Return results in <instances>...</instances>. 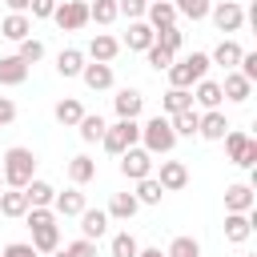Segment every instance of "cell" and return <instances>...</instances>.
<instances>
[{
    "label": "cell",
    "mask_w": 257,
    "mask_h": 257,
    "mask_svg": "<svg viewBox=\"0 0 257 257\" xmlns=\"http://www.w3.org/2000/svg\"><path fill=\"white\" fill-rule=\"evenodd\" d=\"M241 257H257V253H241Z\"/></svg>",
    "instance_id": "f5cc1de1"
},
{
    "label": "cell",
    "mask_w": 257,
    "mask_h": 257,
    "mask_svg": "<svg viewBox=\"0 0 257 257\" xmlns=\"http://www.w3.org/2000/svg\"><path fill=\"white\" fill-rule=\"evenodd\" d=\"M52 257H64V253H60V249H56V253H52Z\"/></svg>",
    "instance_id": "816d5d0a"
},
{
    "label": "cell",
    "mask_w": 257,
    "mask_h": 257,
    "mask_svg": "<svg viewBox=\"0 0 257 257\" xmlns=\"http://www.w3.org/2000/svg\"><path fill=\"white\" fill-rule=\"evenodd\" d=\"M16 56H20L24 64H36V60H44V44H40L36 36H28V40L16 44Z\"/></svg>",
    "instance_id": "60d3db41"
},
{
    "label": "cell",
    "mask_w": 257,
    "mask_h": 257,
    "mask_svg": "<svg viewBox=\"0 0 257 257\" xmlns=\"http://www.w3.org/2000/svg\"><path fill=\"white\" fill-rule=\"evenodd\" d=\"M0 193H4V177H0Z\"/></svg>",
    "instance_id": "db71d44e"
},
{
    "label": "cell",
    "mask_w": 257,
    "mask_h": 257,
    "mask_svg": "<svg viewBox=\"0 0 257 257\" xmlns=\"http://www.w3.org/2000/svg\"><path fill=\"white\" fill-rule=\"evenodd\" d=\"M173 8H177V16H185V20H209V8H213V0H169Z\"/></svg>",
    "instance_id": "d590c367"
},
{
    "label": "cell",
    "mask_w": 257,
    "mask_h": 257,
    "mask_svg": "<svg viewBox=\"0 0 257 257\" xmlns=\"http://www.w3.org/2000/svg\"><path fill=\"white\" fill-rule=\"evenodd\" d=\"M84 64H88V60H84V48H60V56H56V72H60L64 80L80 76Z\"/></svg>",
    "instance_id": "83f0119b"
},
{
    "label": "cell",
    "mask_w": 257,
    "mask_h": 257,
    "mask_svg": "<svg viewBox=\"0 0 257 257\" xmlns=\"http://www.w3.org/2000/svg\"><path fill=\"white\" fill-rule=\"evenodd\" d=\"M80 80H84V88H88V92H108V88L116 84L112 64H96V60H88V64L80 68Z\"/></svg>",
    "instance_id": "4fadbf2b"
},
{
    "label": "cell",
    "mask_w": 257,
    "mask_h": 257,
    "mask_svg": "<svg viewBox=\"0 0 257 257\" xmlns=\"http://www.w3.org/2000/svg\"><path fill=\"white\" fill-rule=\"evenodd\" d=\"M241 56H245V48L233 40V36H225L213 52H209V64H217V68H225V72H233L237 64H241Z\"/></svg>",
    "instance_id": "2e32d148"
},
{
    "label": "cell",
    "mask_w": 257,
    "mask_h": 257,
    "mask_svg": "<svg viewBox=\"0 0 257 257\" xmlns=\"http://www.w3.org/2000/svg\"><path fill=\"white\" fill-rule=\"evenodd\" d=\"M153 177H157V185H161L165 193H181V189L189 185V165L169 157V161H161V169H157Z\"/></svg>",
    "instance_id": "30bf717a"
},
{
    "label": "cell",
    "mask_w": 257,
    "mask_h": 257,
    "mask_svg": "<svg viewBox=\"0 0 257 257\" xmlns=\"http://www.w3.org/2000/svg\"><path fill=\"white\" fill-rule=\"evenodd\" d=\"M116 161H120V177H124V181H133V185H137V181H145V177H153V165H157L141 145H133L128 153H120Z\"/></svg>",
    "instance_id": "52a82bcc"
},
{
    "label": "cell",
    "mask_w": 257,
    "mask_h": 257,
    "mask_svg": "<svg viewBox=\"0 0 257 257\" xmlns=\"http://www.w3.org/2000/svg\"><path fill=\"white\" fill-rule=\"evenodd\" d=\"M52 20H56L64 32H80V28L88 24V0H60L56 12H52Z\"/></svg>",
    "instance_id": "ba28073f"
},
{
    "label": "cell",
    "mask_w": 257,
    "mask_h": 257,
    "mask_svg": "<svg viewBox=\"0 0 257 257\" xmlns=\"http://www.w3.org/2000/svg\"><path fill=\"white\" fill-rule=\"evenodd\" d=\"M145 60H149V68H157V72H169V64H173V60H177V56H173V52H165V48H157V44H153V48H149V52H145Z\"/></svg>",
    "instance_id": "7bdbcfd3"
},
{
    "label": "cell",
    "mask_w": 257,
    "mask_h": 257,
    "mask_svg": "<svg viewBox=\"0 0 257 257\" xmlns=\"http://www.w3.org/2000/svg\"><path fill=\"white\" fill-rule=\"evenodd\" d=\"M137 257H165V253H161V249H153V245H149V249L141 245V253H137Z\"/></svg>",
    "instance_id": "f907efd6"
},
{
    "label": "cell",
    "mask_w": 257,
    "mask_h": 257,
    "mask_svg": "<svg viewBox=\"0 0 257 257\" xmlns=\"http://www.w3.org/2000/svg\"><path fill=\"white\" fill-rule=\"evenodd\" d=\"M233 124H229V116H225V108H213V112H201V124H197V137L201 141H221L225 133H229Z\"/></svg>",
    "instance_id": "e0dca14e"
},
{
    "label": "cell",
    "mask_w": 257,
    "mask_h": 257,
    "mask_svg": "<svg viewBox=\"0 0 257 257\" xmlns=\"http://www.w3.org/2000/svg\"><path fill=\"white\" fill-rule=\"evenodd\" d=\"M133 197H137V205H161L165 189L157 185V177H145V181H137V185H133Z\"/></svg>",
    "instance_id": "74e56055"
},
{
    "label": "cell",
    "mask_w": 257,
    "mask_h": 257,
    "mask_svg": "<svg viewBox=\"0 0 257 257\" xmlns=\"http://www.w3.org/2000/svg\"><path fill=\"white\" fill-rule=\"evenodd\" d=\"M56 4H60V0H28V16H32V20H52Z\"/></svg>",
    "instance_id": "bcb514c9"
},
{
    "label": "cell",
    "mask_w": 257,
    "mask_h": 257,
    "mask_svg": "<svg viewBox=\"0 0 257 257\" xmlns=\"http://www.w3.org/2000/svg\"><path fill=\"white\" fill-rule=\"evenodd\" d=\"M209 20H213L217 32L233 36V32H241V24H245V8H241L237 0H217V4L209 8Z\"/></svg>",
    "instance_id": "8992f818"
},
{
    "label": "cell",
    "mask_w": 257,
    "mask_h": 257,
    "mask_svg": "<svg viewBox=\"0 0 257 257\" xmlns=\"http://www.w3.org/2000/svg\"><path fill=\"white\" fill-rule=\"evenodd\" d=\"M76 221H80V237H84V241H100V237L108 233V213H104V209H84Z\"/></svg>",
    "instance_id": "7402d4cb"
},
{
    "label": "cell",
    "mask_w": 257,
    "mask_h": 257,
    "mask_svg": "<svg viewBox=\"0 0 257 257\" xmlns=\"http://www.w3.org/2000/svg\"><path fill=\"white\" fill-rule=\"evenodd\" d=\"M84 209H88V205H84V193H80L76 185L52 197V213H56V217H80Z\"/></svg>",
    "instance_id": "44dd1931"
},
{
    "label": "cell",
    "mask_w": 257,
    "mask_h": 257,
    "mask_svg": "<svg viewBox=\"0 0 257 257\" xmlns=\"http://www.w3.org/2000/svg\"><path fill=\"white\" fill-rule=\"evenodd\" d=\"M165 257H201V245H197V237H173L169 241V249H165Z\"/></svg>",
    "instance_id": "ab89813d"
},
{
    "label": "cell",
    "mask_w": 257,
    "mask_h": 257,
    "mask_svg": "<svg viewBox=\"0 0 257 257\" xmlns=\"http://www.w3.org/2000/svg\"><path fill=\"white\" fill-rule=\"evenodd\" d=\"M60 253H64V257H96V241H84V237H76V241H68Z\"/></svg>",
    "instance_id": "ee69618b"
},
{
    "label": "cell",
    "mask_w": 257,
    "mask_h": 257,
    "mask_svg": "<svg viewBox=\"0 0 257 257\" xmlns=\"http://www.w3.org/2000/svg\"><path fill=\"white\" fill-rule=\"evenodd\" d=\"M8 4V12H28V0H4Z\"/></svg>",
    "instance_id": "681fc988"
},
{
    "label": "cell",
    "mask_w": 257,
    "mask_h": 257,
    "mask_svg": "<svg viewBox=\"0 0 257 257\" xmlns=\"http://www.w3.org/2000/svg\"><path fill=\"white\" fill-rule=\"evenodd\" d=\"M0 4H4V0H0Z\"/></svg>",
    "instance_id": "11a10c76"
},
{
    "label": "cell",
    "mask_w": 257,
    "mask_h": 257,
    "mask_svg": "<svg viewBox=\"0 0 257 257\" xmlns=\"http://www.w3.org/2000/svg\"><path fill=\"white\" fill-rule=\"evenodd\" d=\"M0 36L12 40V44L28 40V36H32V16H28V12H8V16L0 20Z\"/></svg>",
    "instance_id": "d6986e66"
},
{
    "label": "cell",
    "mask_w": 257,
    "mask_h": 257,
    "mask_svg": "<svg viewBox=\"0 0 257 257\" xmlns=\"http://www.w3.org/2000/svg\"><path fill=\"white\" fill-rule=\"evenodd\" d=\"M141 149L149 153V157H169L173 149H177V133H173V124H169V116H149V120H141Z\"/></svg>",
    "instance_id": "7a4b0ae2"
},
{
    "label": "cell",
    "mask_w": 257,
    "mask_h": 257,
    "mask_svg": "<svg viewBox=\"0 0 257 257\" xmlns=\"http://www.w3.org/2000/svg\"><path fill=\"white\" fill-rule=\"evenodd\" d=\"M28 245H32L40 257H44V253L52 257V253L60 249V225H44V229H32V241H28Z\"/></svg>",
    "instance_id": "4dcf8cb0"
},
{
    "label": "cell",
    "mask_w": 257,
    "mask_h": 257,
    "mask_svg": "<svg viewBox=\"0 0 257 257\" xmlns=\"http://www.w3.org/2000/svg\"><path fill=\"white\" fill-rule=\"evenodd\" d=\"M153 44L177 56V52H181V44H185V32H181L177 24H169V28H161V32H157V40H153Z\"/></svg>",
    "instance_id": "f35d334b"
},
{
    "label": "cell",
    "mask_w": 257,
    "mask_h": 257,
    "mask_svg": "<svg viewBox=\"0 0 257 257\" xmlns=\"http://www.w3.org/2000/svg\"><path fill=\"white\" fill-rule=\"evenodd\" d=\"M112 108H116V120H141V112H145V96H141V88H116Z\"/></svg>",
    "instance_id": "7c38bea8"
},
{
    "label": "cell",
    "mask_w": 257,
    "mask_h": 257,
    "mask_svg": "<svg viewBox=\"0 0 257 257\" xmlns=\"http://www.w3.org/2000/svg\"><path fill=\"white\" fill-rule=\"evenodd\" d=\"M24 197H28V205H32V209H52V197H56V189H52L48 181L32 177V181L24 185Z\"/></svg>",
    "instance_id": "f546056e"
},
{
    "label": "cell",
    "mask_w": 257,
    "mask_h": 257,
    "mask_svg": "<svg viewBox=\"0 0 257 257\" xmlns=\"http://www.w3.org/2000/svg\"><path fill=\"white\" fill-rule=\"evenodd\" d=\"M0 177H4V189H24V185L36 177V153H32L28 145L4 149V157H0Z\"/></svg>",
    "instance_id": "6da1fadb"
},
{
    "label": "cell",
    "mask_w": 257,
    "mask_h": 257,
    "mask_svg": "<svg viewBox=\"0 0 257 257\" xmlns=\"http://www.w3.org/2000/svg\"><path fill=\"white\" fill-rule=\"evenodd\" d=\"M149 4H153V0H149Z\"/></svg>",
    "instance_id": "9f6ffc18"
},
{
    "label": "cell",
    "mask_w": 257,
    "mask_h": 257,
    "mask_svg": "<svg viewBox=\"0 0 257 257\" xmlns=\"http://www.w3.org/2000/svg\"><path fill=\"white\" fill-rule=\"evenodd\" d=\"M253 205H257L253 185L237 181V185H229V189H225V213H253Z\"/></svg>",
    "instance_id": "5bb4252c"
},
{
    "label": "cell",
    "mask_w": 257,
    "mask_h": 257,
    "mask_svg": "<svg viewBox=\"0 0 257 257\" xmlns=\"http://www.w3.org/2000/svg\"><path fill=\"white\" fill-rule=\"evenodd\" d=\"M120 20V12H116V0H88V24H100V28H108V24H116Z\"/></svg>",
    "instance_id": "836d02e7"
},
{
    "label": "cell",
    "mask_w": 257,
    "mask_h": 257,
    "mask_svg": "<svg viewBox=\"0 0 257 257\" xmlns=\"http://www.w3.org/2000/svg\"><path fill=\"white\" fill-rule=\"evenodd\" d=\"M133 145H141V120H112V124L104 128V137H100V149H104L108 157H120V153H128Z\"/></svg>",
    "instance_id": "277c9868"
},
{
    "label": "cell",
    "mask_w": 257,
    "mask_h": 257,
    "mask_svg": "<svg viewBox=\"0 0 257 257\" xmlns=\"http://www.w3.org/2000/svg\"><path fill=\"white\" fill-rule=\"evenodd\" d=\"M0 257H40V253H36L28 241H8V245L0 249Z\"/></svg>",
    "instance_id": "7dc6e473"
},
{
    "label": "cell",
    "mask_w": 257,
    "mask_h": 257,
    "mask_svg": "<svg viewBox=\"0 0 257 257\" xmlns=\"http://www.w3.org/2000/svg\"><path fill=\"white\" fill-rule=\"evenodd\" d=\"M185 108H193V92H189V88H169V92L161 96V116H177V112H185Z\"/></svg>",
    "instance_id": "d6a6232c"
},
{
    "label": "cell",
    "mask_w": 257,
    "mask_h": 257,
    "mask_svg": "<svg viewBox=\"0 0 257 257\" xmlns=\"http://www.w3.org/2000/svg\"><path fill=\"white\" fill-rule=\"evenodd\" d=\"M153 40H157V32H153L145 20H128V32H124L120 48H128V52H149V48H153Z\"/></svg>",
    "instance_id": "9a60e30c"
},
{
    "label": "cell",
    "mask_w": 257,
    "mask_h": 257,
    "mask_svg": "<svg viewBox=\"0 0 257 257\" xmlns=\"http://www.w3.org/2000/svg\"><path fill=\"white\" fill-rule=\"evenodd\" d=\"M32 205H28V197H24V189H4L0 193V213L4 217H12V221H20L24 213H28Z\"/></svg>",
    "instance_id": "1f68e13d"
},
{
    "label": "cell",
    "mask_w": 257,
    "mask_h": 257,
    "mask_svg": "<svg viewBox=\"0 0 257 257\" xmlns=\"http://www.w3.org/2000/svg\"><path fill=\"white\" fill-rule=\"evenodd\" d=\"M24 221H28V229H44V225H60V217H56L52 209H28V213H24Z\"/></svg>",
    "instance_id": "b9f144b4"
},
{
    "label": "cell",
    "mask_w": 257,
    "mask_h": 257,
    "mask_svg": "<svg viewBox=\"0 0 257 257\" xmlns=\"http://www.w3.org/2000/svg\"><path fill=\"white\" fill-rule=\"evenodd\" d=\"M68 181L80 189V185H88V181H96V161L88 157V153H76L72 161H68Z\"/></svg>",
    "instance_id": "4316f807"
},
{
    "label": "cell",
    "mask_w": 257,
    "mask_h": 257,
    "mask_svg": "<svg viewBox=\"0 0 257 257\" xmlns=\"http://www.w3.org/2000/svg\"><path fill=\"white\" fill-rule=\"evenodd\" d=\"M181 16H177V8L169 4V0H153L149 8H145V24L153 28V32H161V28H169V24H177Z\"/></svg>",
    "instance_id": "603a6c76"
},
{
    "label": "cell",
    "mask_w": 257,
    "mask_h": 257,
    "mask_svg": "<svg viewBox=\"0 0 257 257\" xmlns=\"http://www.w3.org/2000/svg\"><path fill=\"white\" fill-rule=\"evenodd\" d=\"M189 92H193V108H197V112H213V108L225 104V96H221V80H209V76H205V80H197Z\"/></svg>",
    "instance_id": "8fae6325"
},
{
    "label": "cell",
    "mask_w": 257,
    "mask_h": 257,
    "mask_svg": "<svg viewBox=\"0 0 257 257\" xmlns=\"http://www.w3.org/2000/svg\"><path fill=\"white\" fill-rule=\"evenodd\" d=\"M253 237V213H225V241L245 245Z\"/></svg>",
    "instance_id": "ac0fdd59"
},
{
    "label": "cell",
    "mask_w": 257,
    "mask_h": 257,
    "mask_svg": "<svg viewBox=\"0 0 257 257\" xmlns=\"http://www.w3.org/2000/svg\"><path fill=\"white\" fill-rule=\"evenodd\" d=\"M28 80V64L12 52V56H0V84L4 88H16V84H24Z\"/></svg>",
    "instance_id": "d4e9b609"
},
{
    "label": "cell",
    "mask_w": 257,
    "mask_h": 257,
    "mask_svg": "<svg viewBox=\"0 0 257 257\" xmlns=\"http://www.w3.org/2000/svg\"><path fill=\"white\" fill-rule=\"evenodd\" d=\"M209 52H189V56H181V60H173L169 64V88H193L197 80H205L209 76Z\"/></svg>",
    "instance_id": "3957f363"
},
{
    "label": "cell",
    "mask_w": 257,
    "mask_h": 257,
    "mask_svg": "<svg viewBox=\"0 0 257 257\" xmlns=\"http://www.w3.org/2000/svg\"><path fill=\"white\" fill-rule=\"evenodd\" d=\"M104 213H108V221H133V217L141 213V205H137V197H133V193H112Z\"/></svg>",
    "instance_id": "cb8c5ba5"
},
{
    "label": "cell",
    "mask_w": 257,
    "mask_h": 257,
    "mask_svg": "<svg viewBox=\"0 0 257 257\" xmlns=\"http://www.w3.org/2000/svg\"><path fill=\"white\" fill-rule=\"evenodd\" d=\"M169 124H173V133H177V141H181V137H197V124H201V112H197V108H185V112H177V116H169Z\"/></svg>",
    "instance_id": "8d00e7d4"
},
{
    "label": "cell",
    "mask_w": 257,
    "mask_h": 257,
    "mask_svg": "<svg viewBox=\"0 0 257 257\" xmlns=\"http://www.w3.org/2000/svg\"><path fill=\"white\" fill-rule=\"evenodd\" d=\"M104 128H108V120H104L100 112H84V116H80V124H76V133H80V141H84V145H100Z\"/></svg>",
    "instance_id": "f1b7e54d"
},
{
    "label": "cell",
    "mask_w": 257,
    "mask_h": 257,
    "mask_svg": "<svg viewBox=\"0 0 257 257\" xmlns=\"http://www.w3.org/2000/svg\"><path fill=\"white\" fill-rule=\"evenodd\" d=\"M52 116H56V124H64V128H76L80 116H84V104H80L76 96H64V100L52 104Z\"/></svg>",
    "instance_id": "484cf974"
},
{
    "label": "cell",
    "mask_w": 257,
    "mask_h": 257,
    "mask_svg": "<svg viewBox=\"0 0 257 257\" xmlns=\"http://www.w3.org/2000/svg\"><path fill=\"white\" fill-rule=\"evenodd\" d=\"M16 120V100L12 96H0V128H8Z\"/></svg>",
    "instance_id": "c3c4849f"
},
{
    "label": "cell",
    "mask_w": 257,
    "mask_h": 257,
    "mask_svg": "<svg viewBox=\"0 0 257 257\" xmlns=\"http://www.w3.org/2000/svg\"><path fill=\"white\" fill-rule=\"evenodd\" d=\"M145 8H149V0H116V12L124 20H145Z\"/></svg>",
    "instance_id": "f6af8a7d"
},
{
    "label": "cell",
    "mask_w": 257,
    "mask_h": 257,
    "mask_svg": "<svg viewBox=\"0 0 257 257\" xmlns=\"http://www.w3.org/2000/svg\"><path fill=\"white\" fill-rule=\"evenodd\" d=\"M221 141H225V153H229V161L237 169H253L257 165V137H249L245 128H229Z\"/></svg>",
    "instance_id": "5b68a950"
},
{
    "label": "cell",
    "mask_w": 257,
    "mask_h": 257,
    "mask_svg": "<svg viewBox=\"0 0 257 257\" xmlns=\"http://www.w3.org/2000/svg\"><path fill=\"white\" fill-rule=\"evenodd\" d=\"M137 253H141V241H137L128 229L112 233V241H108V257H137Z\"/></svg>",
    "instance_id": "e575fe53"
},
{
    "label": "cell",
    "mask_w": 257,
    "mask_h": 257,
    "mask_svg": "<svg viewBox=\"0 0 257 257\" xmlns=\"http://www.w3.org/2000/svg\"><path fill=\"white\" fill-rule=\"evenodd\" d=\"M221 96H225L229 104H245V100L253 96V84L233 68V72H225V80H221Z\"/></svg>",
    "instance_id": "ffe728a7"
},
{
    "label": "cell",
    "mask_w": 257,
    "mask_h": 257,
    "mask_svg": "<svg viewBox=\"0 0 257 257\" xmlns=\"http://www.w3.org/2000/svg\"><path fill=\"white\" fill-rule=\"evenodd\" d=\"M120 56V40L112 32H92L88 48H84V60H96V64H112Z\"/></svg>",
    "instance_id": "9c48e42d"
}]
</instances>
